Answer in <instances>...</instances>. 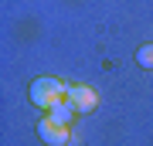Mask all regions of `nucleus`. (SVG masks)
<instances>
[{"label":"nucleus","mask_w":153,"mask_h":146,"mask_svg":"<svg viewBox=\"0 0 153 146\" xmlns=\"http://www.w3.org/2000/svg\"><path fill=\"white\" fill-rule=\"evenodd\" d=\"M65 99L75 105V112H92V109L99 105L95 88H85V85H68L65 88Z\"/></svg>","instance_id":"obj_2"},{"label":"nucleus","mask_w":153,"mask_h":146,"mask_svg":"<svg viewBox=\"0 0 153 146\" xmlns=\"http://www.w3.org/2000/svg\"><path fill=\"white\" fill-rule=\"evenodd\" d=\"M136 61L143 68H153V44H143V48L136 51Z\"/></svg>","instance_id":"obj_5"},{"label":"nucleus","mask_w":153,"mask_h":146,"mask_svg":"<svg viewBox=\"0 0 153 146\" xmlns=\"http://www.w3.org/2000/svg\"><path fill=\"white\" fill-rule=\"evenodd\" d=\"M48 119H51V122H58V126H71V119H75V105H71L68 99H61L58 105H51V109H48Z\"/></svg>","instance_id":"obj_4"},{"label":"nucleus","mask_w":153,"mask_h":146,"mask_svg":"<svg viewBox=\"0 0 153 146\" xmlns=\"http://www.w3.org/2000/svg\"><path fill=\"white\" fill-rule=\"evenodd\" d=\"M38 136L48 146H68V139H71V136H68V126H58V122H51V119H41L38 122Z\"/></svg>","instance_id":"obj_3"},{"label":"nucleus","mask_w":153,"mask_h":146,"mask_svg":"<svg viewBox=\"0 0 153 146\" xmlns=\"http://www.w3.org/2000/svg\"><path fill=\"white\" fill-rule=\"evenodd\" d=\"M65 88H68V85H61L58 78H34L27 92H31V102H34V105L51 109V105H58L61 99H65Z\"/></svg>","instance_id":"obj_1"}]
</instances>
